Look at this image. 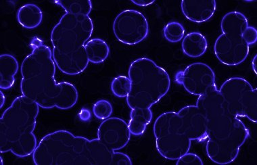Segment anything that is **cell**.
Returning <instances> with one entry per match:
<instances>
[{"label":"cell","instance_id":"1","mask_svg":"<svg viewBox=\"0 0 257 165\" xmlns=\"http://www.w3.org/2000/svg\"><path fill=\"white\" fill-rule=\"evenodd\" d=\"M31 46L32 52L21 65L23 96L44 109H71L79 98L77 88L70 83L56 82V64L48 46L38 38L33 40Z\"/></svg>","mask_w":257,"mask_h":165},{"label":"cell","instance_id":"2","mask_svg":"<svg viewBox=\"0 0 257 165\" xmlns=\"http://www.w3.org/2000/svg\"><path fill=\"white\" fill-rule=\"evenodd\" d=\"M33 160L36 165H132L131 158L112 151L98 138L75 136L67 130L45 135L39 143Z\"/></svg>","mask_w":257,"mask_h":165},{"label":"cell","instance_id":"3","mask_svg":"<svg viewBox=\"0 0 257 165\" xmlns=\"http://www.w3.org/2000/svg\"><path fill=\"white\" fill-rule=\"evenodd\" d=\"M93 32L89 16L66 13L61 17L51 33L52 57L60 71L77 75L87 69L89 62L85 46Z\"/></svg>","mask_w":257,"mask_h":165},{"label":"cell","instance_id":"4","mask_svg":"<svg viewBox=\"0 0 257 165\" xmlns=\"http://www.w3.org/2000/svg\"><path fill=\"white\" fill-rule=\"evenodd\" d=\"M40 106L27 97H17L0 119V152L20 158L30 156L37 146L34 133Z\"/></svg>","mask_w":257,"mask_h":165},{"label":"cell","instance_id":"5","mask_svg":"<svg viewBox=\"0 0 257 165\" xmlns=\"http://www.w3.org/2000/svg\"><path fill=\"white\" fill-rule=\"evenodd\" d=\"M128 75L132 87L126 102L132 110L151 108L170 89L169 74L150 58H138L132 62Z\"/></svg>","mask_w":257,"mask_h":165},{"label":"cell","instance_id":"6","mask_svg":"<svg viewBox=\"0 0 257 165\" xmlns=\"http://www.w3.org/2000/svg\"><path fill=\"white\" fill-rule=\"evenodd\" d=\"M219 92L225 100L229 113L237 117H246L257 122V89L241 77L227 79Z\"/></svg>","mask_w":257,"mask_h":165},{"label":"cell","instance_id":"7","mask_svg":"<svg viewBox=\"0 0 257 165\" xmlns=\"http://www.w3.org/2000/svg\"><path fill=\"white\" fill-rule=\"evenodd\" d=\"M249 130L238 118L235 120L230 135L226 139H209L206 150L208 158L216 164H227L238 156L239 148L249 137Z\"/></svg>","mask_w":257,"mask_h":165},{"label":"cell","instance_id":"8","mask_svg":"<svg viewBox=\"0 0 257 165\" xmlns=\"http://www.w3.org/2000/svg\"><path fill=\"white\" fill-rule=\"evenodd\" d=\"M113 32L120 42L133 46L140 44L149 36V23L143 14L134 10H126L114 19Z\"/></svg>","mask_w":257,"mask_h":165},{"label":"cell","instance_id":"9","mask_svg":"<svg viewBox=\"0 0 257 165\" xmlns=\"http://www.w3.org/2000/svg\"><path fill=\"white\" fill-rule=\"evenodd\" d=\"M178 79L187 92L194 96H202L210 89L217 87L213 69L202 63L189 65Z\"/></svg>","mask_w":257,"mask_h":165},{"label":"cell","instance_id":"10","mask_svg":"<svg viewBox=\"0 0 257 165\" xmlns=\"http://www.w3.org/2000/svg\"><path fill=\"white\" fill-rule=\"evenodd\" d=\"M214 51L218 60L223 65H240L248 57L249 46L242 37L221 34L216 40Z\"/></svg>","mask_w":257,"mask_h":165},{"label":"cell","instance_id":"11","mask_svg":"<svg viewBox=\"0 0 257 165\" xmlns=\"http://www.w3.org/2000/svg\"><path fill=\"white\" fill-rule=\"evenodd\" d=\"M131 132L122 118L111 117L104 120L98 129V139L109 149L117 151L128 144Z\"/></svg>","mask_w":257,"mask_h":165},{"label":"cell","instance_id":"12","mask_svg":"<svg viewBox=\"0 0 257 165\" xmlns=\"http://www.w3.org/2000/svg\"><path fill=\"white\" fill-rule=\"evenodd\" d=\"M182 119L181 133L191 140L202 141L207 138V122L196 106H187L178 112Z\"/></svg>","mask_w":257,"mask_h":165},{"label":"cell","instance_id":"13","mask_svg":"<svg viewBox=\"0 0 257 165\" xmlns=\"http://www.w3.org/2000/svg\"><path fill=\"white\" fill-rule=\"evenodd\" d=\"M191 141L184 134H170L156 138V147L159 154L165 158L176 160L190 151Z\"/></svg>","mask_w":257,"mask_h":165},{"label":"cell","instance_id":"14","mask_svg":"<svg viewBox=\"0 0 257 165\" xmlns=\"http://www.w3.org/2000/svg\"><path fill=\"white\" fill-rule=\"evenodd\" d=\"M196 106L207 120L229 113L226 104L217 87L210 89L198 98Z\"/></svg>","mask_w":257,"mask_h":165},{"label":"cell","instance_id":"15","mask_svg":"<svg viewBox=\"0 0 257 165\" xmlns=\"http://www.w3.org/2000/svg\"><path fill=\"white\" fill-rule=\"evenodd\" d=\"M182 11L186 19L194 23H204L209 20L216 11L215 0L190 1L183 0L181 4Z\"/></svg>","mask_w":257,"mask_h":165},{"label":"cell","instance_id":"16","mask_svg":"<svg viewBox=\"0 0 257 165\" xmlns=\"http://www.w3.org/2000/svg\"><path fill=\"white\" fill-rule=\"evenodd\" d=\"M237 118L226 113L207 120L208 138L220 140L229 137Z\"/></svg>","mask_w":257,"mask_h":165},{"label":"cell","instance_id":"17","mask_svg":"<svg viewBox=\"0 0 257 165\" xmlns=\"http://www.w3.org/2000/svg\"><path fill=\"white\" fill-rule=\"evenodd\" d=\"M182 119L175 112H167L160 115L154 124V134L156 138L181 133Z\"/></svg>","mask_w":257,"mask_h":165},{"label":"cell","instance_id":"18","mask_svg":"<svg viewBox=\"0 0 257 165\" xmlns=\"http://www.w3.org/2000/svg\"><path fill=\"white\" fill-rule=\"evenodd\" d=\"M249 26L248 19L239 12H230L222 19L221 29L223 34L242 37L243 33Z\"/></svg>","mask_w":257,"mask_h":165},{"label":"cell","instance_id":"19","mask_svg":"<svg viewBox=\"0 0 257 165\" xmlns=\"http://www.w3.org/2000/svg\"><path fill=\"white\" fill-rule=\"evenodd\" d=\"M0 88L8 90L15 83V77L19 71V63L17 58L11 54H2L0 56Z\"/></svg>","mask_w":257,"mask_h":165},{"label":"cell","instance_id":"20","mask_svg":"<svg viewBox=\"0 0 257 165\" xmlns=\"http://www.w3.org/2000/svg\"><path fill=\"white\" fill-rule=\"evenodd\" d=\"M184 53L190 58H199L207 50V40L199 32H192L187 35L182 44Z\"/></svg>","mask_w":257,"mask_h":165},{"label":"cell","instance_id":"21","mask_svg":"<svg viewBox=\"0 0 257 165\" xmlns=\"http://www.w3.org/2000/svg\"><path fill=\"white\" fill-rule=\"evenodd\" d=\"M17 21L25 29H36L42 23V10L34 4H27L23 6L17 13Z\"/></svg>","mask_w":257,"mask_h":165},{"label":"cell","instance_id":"22","mask_svg":"<svg viewBox=\"0 0 257 165\" xmlns=\"http://www.w3.org/2000/svg\"><path fill=\"white\" fill-rule=\"evenodd\" d=\"M153 114L151 108L132 109L128 126L132 135L140 136L145 132L147 126L153 120Z\"/></svg>","mask_w":257,"mask_h":165},{"label":"cell","instance_id":"23","mask_svg":"<svg viewBox=\"0 0 257 165\" xmlns=\"http://www.w3.org/2000/svg\"><path fill=\"white\" fill-rule=\"evenodd\" d=\"M85 47L87 59L93 64L104 63L110 54L108 44L102 39H92L86 43Z\"/></svg>","mask_w":257,"mask_h":165},{"label":"cell","instance_id":"24","mask_svg":"<svg viewBox=\"0 0 257 165\" xmlns=\"http://www.w3.org/2000/svg\"><path fill=\"white\" fill-rule=\"evenodd\" d=\"M65 11L73 15L89 16L92 10V3L89 0H58L54 2Z\"/></svg>","mask_w":257,"mask_h":165},{"label":"cell","instance_id":"25","mask_svg":"<svg viewBox=\"0 0 257 165\" xmlns=\"http://www.w3.org/2000/svg\"><path fill=\"white\" fill-rule=\"evenodd\" d=\"M131 81L125 76H118L111 83L110 89L112 94L117 98H126L131 91Z\"/></svg>","mask_w":257,"mask_h":165},{"label":"cell","instance_id":"26","mask_svg":"<svg viewBox=\"0 0 257 165\" xmlns=\"http://www.w3.org/2000/svg\"><path fill=\"white\" fill-rule=\"evenodd\" d=\"M165 38L171 43H178L184 38V27L178 22L169 23L163 29Z\"/></svg>","mask_w":257,"mask_h":165},{"label":"cell","instance_id":"27","mask_svg":"<svg viewBox=\"0 0 257 165\" xmlns=\"http://www.w3.org/2000/svg\"><path fill=\"white\" fill-rule=\"evenodd\" d=\"M113 112V108L110 102L106 100L97 101L93 106V113L99 120H106L110 118Z\"/></svg>","mask_w":257,"mask_h":165},{"label":"cell","instance_id":"28","mask_svg":"<svg viewBox=\"0 0 257 165\" xmlns=\"http://www.w3.org/2000/svg\"><path fill=\"white\" fill-rule=\"evenodd\" d=\"M177 165H203L202 159L198 155L193 153H186L177 160Z\"/></svg>","mask_w":257,"mask_h":165},{"label":"cell","instance_id":"29","mask_svg":"<svg viewBox=\"0 0 257 165\" xmlns=\"http://www.w3.org/2000/svg\"><path fill=\"white\" fill-rule=\"evenodd\" d=\"M243 40L248 46L254 44L257 40V31L254 27L248 26L242 35Z\"/></svg>","mask_w":257,"mask_h":165},{"label":"cell","instance_id":"30","mask_svg":"<svg viewBox=\"0 0 257 165\" xmlns=\"http://www.w3.org/2000/svg\"><path fill=\"white\" fill-rule=\"evenodd\" d=\"M155 0H132V3L139 7H148L155 3Z\"/></svg>","mask_w":257,"mask_h":165},{"label":"cell","instance_id":"31","mask_svg":"<svg viewBox=\"0 0 257 165\" xmlns=\"http://www.w3.org/2000/svg\"><path fill=\"white\" fill-rule=\"evenodd\" d=\"M5 96L3 92H0V108H3L5 104Z\"/></svg>","mask_w":257,"mask_h":165},{"label":"cell","instance_id":"32","mask_svg":"<svg viewBox=\"0 0 257 165\" xmlns=\"http://www.w3.org/2000/svg\"><path fill=\"white\" fill-rule=\"evenodd\" d=\"M252 68L254 70L255 73L256 74V55L254 56V60L252 61Z\"/></svg>","mask_w":257,"mask_h":165},{"label":"cell","instance_id":"33","mask_svg":"<svg viewBox=\"0 0 257 165\" xmlns=\"http://www.w3.org/2000/svg\"><path fill=\"white\" fill-rule=\"evenodd\" d=\"M3 158H2V157H1V162H1V164H2V165H3Z\"/></svg>","mask_w":257,"mask_h":165}]
</instances>
